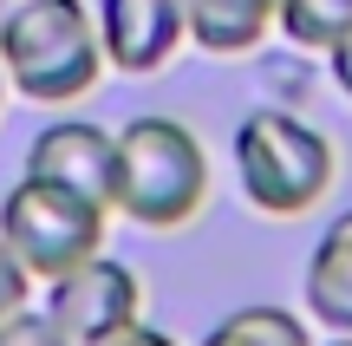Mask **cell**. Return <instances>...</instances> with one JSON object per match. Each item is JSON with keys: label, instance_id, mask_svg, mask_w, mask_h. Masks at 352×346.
Returning <instances> with one entry per match:
<instances>
[{"label": "cell", "instance_id": "1", "mask_svg": "<svg viewBox=\"0 0 352 346\" xmlns=\"http://www.w3.org/2000/svg\"><path fill=\"white\" fill-rule=\"evenodd\" d=\"M0 72L33 105H72L98 85L104 46L85 0H0Z\"/></svg>", "mask_w": 352, "mask_h": 346}, {"label": "cell", "instance_id": "2", "mask_svg": "<svg viewBox=\"0 0 352 346\" xmlns=\"http://www.w3.org/2000/svg\"><path fill=\"white\" fill-rule=\"evenodd\" d=\"M209 203V151L183 118L144 111L118 131V177H111V216L138 229H183Z\"/></svg>", "mask_w": 352, "mask_h": 346}, {"label": "cell", "instance_id": "3", "mask_svg": "<svg viewBox=\"0 0 352 346\" xmlns=\"http://www.w3.org/2000/svg\"><path fill=\"white\" fill-rule=\"evenodd\" d=\"M235 183L261 216H307L340 183V151L294 111H248L235 125Z\"/></svg>", "mask_w": 352, "mask_h": 346}, {"label": "cell", "instance_id": "4", "mask_svg": "<svg viewBox=\"0 0 352 346\" xmlns=\"http://www.w3.org/2000/svg\"><path fill=\"white\" fill-rule=\"evenodd\" d=\"M104 222H111L104 203H91L72 183L33 177V170H20V183L0 196V242L20 255V268L33 274V281H52V274H65L72 261L98 255L104 248Z\"/></svg>", "mask_w": 352, "mask_h": 346}, {"label": "cell", "instance_id": "5", "mask_svg": "<svg viewBox=\"0 0 352 346\" xmlns=\"http://www.w3.org/2000/svg\"><path fill=\"white\" fill-rule=\"evenodd\" d=\"M46 314L78 346H98V340H111V334H124V327L144 321V281L98 248V255L72 261L65 274L46 281Z\"/></svg>", "mask_w": 352, "mask_h": 346}, {"label": "cell", "instance_id": "6", "mask_svg": "<svg viewBox=\"0 0 352 346\" xmlns=\"http://www.w3.org/2000/svg\"><path fill=\"white\" fill-rule=\"evenodd\" d=\"M98 20V46L104 65L124 78H151L176 59V46L189 39V13L183 0H98L91 7Z\"/></svg>", "mask_w": 352, "mask_h": 346}, {"label": "cell", "instance_id": "7", "mask_svg": "<svg viewBox=\"0 0 352 346\" xmlns=\"http://www.w3.org/2000/svg\"><path fill=\"white\" fill-rule=\"evenodd\" d=\"M26 170L52 183H72L91 203L111 209V177H118V131L91 125V118H52L33 144H26Z\"/></svg>", "mask_w": 352, "mask_h": 346}, {"label": "cell", "instance_id": "8", "mask_svg": "<svg viewBox=\"0 0 352 346\" xmlns=\"http://www.w3.org/2000/svg\"><path fill=\"white\" fill-rule=\"evenodd\" d=\"M307 321H320L327 334H352V209L327 222V235L314 242L300 274Z\"/></svg>", "mask_w": 352, "mask_h": 346}, {"label": "cell", "instance_id": "9", "mask_svg": "<svg viewBox=\"0 0 352 346\" xmlns=\"http://www.w3.org/2000/svg\"><path fill=\"white\" fill-rule=\"evenodd\" d=\"M189 46L209 59H241L280 26V0H183Z\"/></svg>", "mask_w": 352, "mask_h": 346}, {"label": "cell", "instance_id": "10", "mask_svg": "<svg viewBox=\"0 0 352 346\" xmlns=\"http://www.w3.org/2000/svg\"><path fill=\"white\" fill-rule=\"evenodd\" d=\"M202 346H314V334H307V321H300V314L254 301V307L222 314V321L202 334Z\"/></svg>", "mask_w": 352, "mask_h": 346}, {"label": "cell", "instance_id": "11", "mask_svg": "<svg viewBox=\"0 0 352 346\" xmlns=\"http://www.w3.org/2000/svg\"><path fill=\"white\" fill-rule=\"evenodd\" d=\"M352 26V0H280V33L307 52H327Z\"/></svg>", "mask_w": 352, "mask_h": 346}, {"label": "cell", "instance_id": "12", "mask_svg": "<svg viewBox=\"0 0 352 346\" xmlns=\"http://www.w3.org/2000/svg\"><path fill=\"white\" fill-rule=\"evenodd\" d=\"M0 346H78V340L65 334L46 307H13L7 321H0Z\"/></svg>", "mask_w": 352, "mask_h": 346}, {"label": "cell", "instance_id": "13", "mask_svg": "<svg viewBox=\"0 0 352 346\" xmlns=\"http://www.w3.org/2000/svg\"><path fill=\"white\" fill-rule=\"evenodd\" d=\"M26 294H33V274H26V268H20V255L0 242V321H7L13 307H26Z\"/></svg>", "mask_w": 352, "mask_h": 346}, {"label": "cell", "instance_id": "14", "mask_svg": "<svg viewBox=\"0 0 352 346\" xmlns=\"http://www.w3.org/2000/svg\"><path fill=\"white\" fill-rule=\"evenodd\" d=\"M327 65H333V85H340L346 98H352V26H346V33L327 46Z\"/></svg>", "mask_w": 352, "mask_h": 346}, {"label": "cell", "instance_id": "15", "mask_svg": "<svg viewBox=\"0 0 352 346\" xmlns=\"http://www.w3.org/2000/svg\"><path fill=\"white\" fill-rule=\"evenodd\" d=\"M98 346H176L170 334H164V327H124V334H111V340H98Z\"/></svg>", "mask_w": 352, "mask_h": 346}, {"label": "cell", "instance_id": "16", "mask_svg": "<svg viewBox=\"0 0 352 346\" xmlns=\"http://www.w3.org/2000/svg\"><path fill=\"white\" fill-rule=\"evenodd\" d=\"M327 346H352V334H333V340H327Z\"/></svg>", "mask_w": 352, "mask_h": 346}, {"label": "cell", "instance_id": "17", "mask_svg": "<svg viewBox=\"0 0 352 346\" xmlns=\"http://www.w3.org/2000/svg\"><path fill=\"white\" fill-rule=\"evenodd\" d=\"M0 105H7V72H0Z\"/></svg>", "mask_w": 352, "mask_h": 346}]
</instances>
